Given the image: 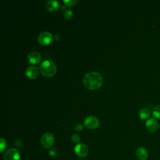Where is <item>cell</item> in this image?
<instances>
[{
  "mask_svg": "<svg viewBox=\"0 0 160 160\" xmlns=\"http://www.w3.org/2000/svg\"><path fill=\"white\" fill-rule=\"evenodd\" d=\"M39 73V70L36 66H29L26 70V76L30 79H34L36 78Z\"/></svg>",
  "mask_w": 160,
  "mask_h": 160,
  "instance_id": "obj_9",
  "label": "cell"
},
{
  "mask_svg": "<svg viewBox=\"0 0 160 160\" xmlns=\"http://www.w3.org/2000/svg\"><path fill=\"white\" fill-rule=\"evenodd\" d=\"M80 139H81L80 136L78 134H74L71 136V140L74 143H78V142L80 141Z\"/></svg>",
  "mask_w": 160,
  "mask_h": 160,
  "instance_id": "obj_18",
  "label": "cell"
},
{
  "mask_svg": "<svg viewBox=\"0 0 160 160\" xmlns=\"http://www.w3.org/2000/svg\"><path fill=\"white\" fill-rule=\"evenodd\" d=\"M83 129V125L80 124V123H78L74 126V129L75 131H76L77 132H79L81 131Z\"/></svg>",
  "mask_w": 160,
  "mask_h": 160,
  "instance_id": "obj_20",
  "label": "cell"
},
{
  "mask_svg": "<svg viewBox=\"0 0 160 160\" xmlns=\"http://www.w3.org/2000/svg\"><path fill=\"white\" fill-rule=\"evenodd\" d=\"M74 151L75 154L81 158H85L88 156L89 152V149L88 146L83 143L77 144L74 148Z\"/></svg>",
  "mask_w": 160,
  "mask_h": 160,
  "instance_id": "obj_6",
  "label": "cell"
},
{
  "mask_svg": "<svg viewBox=\"0 0 160 160\" xmlns=\"http://www.w3.org/2000/svg\"><path fill=\"white\" fill-rule=\"evenodd\" d=\"M146 129L152 132H156L159 128V123L157 120L154 118L148 119L145 123Z\"/></svg>",
  "mask_w": 160,
  "mask_h": 160,
  "instance_id": "obj_10",
  "label": "cell"
},
{
  "mask_svg": "<svg viewBox=\"0 0 160 160\" xmlns=\"http://www.w3.org/2000/svg\"><path fill=\"white\" fill-rule=\"evenodd\" d=\"M152 116L154 118L160 119V105L156 106L153 108Z\"/></svg>",
  "mask_w": 160,
  "mask_h": 160,
  "instance_id": "obj_15",
  "label": "cell"
},
{
  "mask_svg": "<svg viewBox=\"0 0 160 160\" xmlns=\"http://www.w3.org/2000/svg\"><path fill=\"white\" fill-rule=\"evenodd\" d=\"M49 154L52 157H56L58 155V150L55 148H52L49 151Z\"/></svg>",
  "mask_w": 160,
  "mask_h": 160,
  "instance_id": "obj_19",
  "label": "cell"
},
{
  "mask_svg": "<svg viewBox=\"0 0 160 160\" xmlns=\"http://www.w3.org/2000/svg\"><path fill=\"white\" fill-rule=\"evenodd\" d=\"M46 8L50 12L56 11L59 8V2L56 0L48 1L46 4Z\"/></svg>",
  "mask_w": 160,
  "mask_h": 160,
  "instance_id": "obj_12",
  "label": "cell"
},
{
  "mask_svg": "<svg viewBox=\"0 0 160 160\" xmlns=\"http://www.w3.org/2000/svg\"><path fill=\"white\" fill-rule=\"evenodd\" d=\"M138 115L139 118L142 119H148L151 116V111L147 108H142L139 111Z\"/></svg>",
  "mask_w": 160,
  "mask_h": 160,
  "instance_id": "obj_13",
  "label": "cell"
},
{
  "mask_svg": "<svg viewBox=\"0 0 160 160\" xmlns=\"http://www.w3.org/2000/svg\"><path fill=\"white\" fill-rule=\"evenodd\" d=\"M39 70L41 74L45 77H52L53 76L57 70L55 63L49 59L42 61L39 65Z\"/></svg>",
  "mask_w": 160,
  "mask_h": 160,
  "instance_id": "obj_2",
  "label": "cell"
},
{
  "mask_svg": "<svg viewBox=\"0 0 160 160\" xmlns=\"http://www.w3.org/2000/svg\"><path fill=\"white\" fill-rule=\"evenodd\" d=\"M7 148V142H6V141L3 139V138H1L0 139V151L2 152H3Z\"/></svg>",
  "mask_w": 160,
  "mask_h": 160,
  "instance_id": "obj_16",
  "label": "cell"
},
{
  "mask_svg": "<svg viewBox=\"0 0 160 160\" xmlns=\"http://www.w3.org/2000/svg\"><path fill=\"white\" fill-rule=\"evenodd\" d=\"M41 144L44 148H51L54 142V137L51 132H46L41 138Z\"/></svg>",
  "mask_w": 160,
  "mask_h": 160,
  "instance_id": "obj_3",
  "label": "cell"
},
{
  "mask_svg": "<svg viewBox=\"0 0 160 160\" xmlns=\"http://www.w3.org/2000/svg\"><path fill=\"white\" fill-rule=\"evenodd\" d=\"M28 61L31 64H38L41 61V54L36 51H32L29 52L28 54Z\"/></svg>",
  "mask_w": 160,
  "mask_h": 160,
  "instance_id": "obj_8",
  "label": "cell"
},
{
  "mask_svg": "<svg viewBox=\"0 0 160 160\" xmlns=\"http://www.w3.org/2000/svg\"><path fill=\"white\" fill-rule=\"evenodd\" d=\"M4 160H20L21 154L19 151L15 148H10L5 151L3 155Z\"/></svg>",
  "mask_w": 160,
  "mask_h": 160,
  "instance_id": "obj_5",
  "label": "cell"
},
{
  "mask_svg": "<svg viewBox=\"0 0 160 160\" xmlns=\"http://www.w3.org/2000/svg\"><path fill=\"white\" fill-rule=\"evenodd\" d=\"M53 39V36L49 31H42L38 36V42L43 46L50 44Z\"/></svg>",
  "mask_w": 160,
  "mask_h": 160,
  "instance_id": "obj_4",
  "label": "cell"
},
{
  "mask_svg": "<svg viewBox=\"0 0 160 160\" xmlns=\"http://www.w3.org/2000/svg\"><path fill=\"white\" fill-rule=\"evenodd\" d=\"M99 120L93 116H88L84 120V126L91 129H96L99 126Z\"/></svg>",
  "mask_w": 160,
  "mask_h": 160,
  "instance_id": "obj_7",
  "label": "cell"
},
{
  "mask_svg": "<svg viewBox=\"0 0 160 160\" xmlns=\"http://www.w3.org/2000/svg\"><path fill=\"white\" fill-rule=\"evenodd\" d=\"M63 15L66 19L69 20L72 17L73 12L71 9H65L63 12Z\"/></svg>",
  "mask_w": 160,
  "mask_h": 160,
  "instance_id": "obj_14",
  "label": "cell"
},
{
  "mask_svg": "<svg viewBox=\"0 0 160 160\" xmlns=\"http://www.w3.org/2000/svg\"><path fill=\"white\" fill-rule=\"evenodd\" d=\"M136 157L138 160H146L148 158V152L144 147H139L136 149Z\"/></svg>",
  "mask_w": 160,
  "mask_h": 160,
  "instance_id": "obj_11",
  "label": "cell"
},
{
  "mask_svg": "<svg viewBox=\"0 0 160 160\" xmlns=\"http://www.w3.org/2000/svg\"><path fill=\"white\" fill-rule=\"evenodd\" d=\"M64 4L67 6H73L78 2V0H64Z\"/></svg>",
  "mask_w": 160,
  "mask_h": 160,
  "instance_id": "obj_17",
  "label": "cell"
},
{
  "mask_svg": "<svg viewBox=\"0 0 160 160\" xmlns=\"http://www.w3.org/2000/svg\"><path fill=\"white\" fill-rule=\"evenodd\" d=\"M84 86L89 90H96L102 84V78L100 73L91 71L86 73L82 79Z\"/></svg>",
  "mask_w": 160,
  "mask_h": 160,
  "instance_id": "obj_1",
  "label": "cell"
},
{
  "mask_svg": "<svg viewBox=\"0 0 160 160\" xmlns=\"http://www.w3.org/2000/svg\"><path fill=\"white\" fill-rule=\"evenodd\" d=\"M54 38H55V39H56V40H58V39H59V36H58V34H56V35H55Z\"/></svg>",
  "mask_w": 160,
  "mask_h": 160,
  "instance_id": "obj_21",
  "label": "cell"
}]
</instances>
